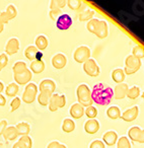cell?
<instances>
[{
    "mask_svg": "<svg viewBox=\"0 0 144 148\" xmlns=\"http://www.w3.org/2000/svg\"><path fill=\"white\" fill-rule=\"evenodd\" d=\"M84 111H85L84 107H82L80 103H73L70 107L69 114L73 119H80L84 115Z\"/></svg>",
    "mask_w": 144,
    "mask_h": 148,
    "instance_id": "cell-16",
    "label": "cell"
},
{
    "mask_svg": "<svg viewBox=\"0 0 144 148\" xmlns=\"http://www.w3.org/2000/svg\"><path fill=\"white\" fill-rule=\"evenodd\" d=\"M89 148H106V144L101 140H95L91 143Z\"/></svg>",
    "mask_w": 144,
    "mask_h": 148,
    "instance_id": "cell-42",
    "label": "cell"
},
{
    "mask_svg": "<svg viewBox=\"0 0 144 148\" xmlns=\"http://www.w3.org/2000/svg\"><path fill=\"white\" fill-rule=\"evenodd\" d=\"M138 115H139V108L135 106V107H132L130 109L126 110L121 115V118L125 122H132L135 119H137Z\"/></svg>",
    "mask_w": 144,
    "mask_h": 148,
    "instance_id": "cell-14",
    "label": "cell"
},
{
    "mask_svg": "<svg viewBox=\"0 0 144 148\" xmlns=\"http://www.w3.org/2000/svg\"><path fill=\"white\" fill-rule=\"evenodd\" d=\"M84 114L86 115V117L88 118L89 120L95 119V118L97 116V108H95L93 106H91V107H88V108L85 109Z\"/></svg>",
    "mask_w": 144,
    "mask_h": 148,
    "instance_id": "cell-38",
    "label": "cell"
},
{
    "mask_svg": "<svg viewBox=\"0 0 144 148\" xmlns=\"http://www.w3.org/2000/svg\"><path fill=\"white\" fill-rule=\"evenodd\" d=\"M38 90L39 87L37 86V84L34 82H29V84H27L25 88V91L23 93V101L25 103H32L36 101L38 97Z\"/></svg>",
    "mask_w": 144,
    "mask_h": 148,
    "instance_id": "cell-5",
    "label": "cell"
},
{
    "mask_svg": "<svg viewBox=\"0 0 144 148\" xmlns=\"http://www.w3.org/2000/svg\"><path fill=\"white\" fill-rule=\"evenodd\" d=\"M76 95L78 103H80L82 107L88 108L93 106V97H91V90L89 89L88 85L84 84V83L79 84L76 89Z\"/></svg>",
    "mask_w": 144,
    "mask_h": 148,
    "instance_id": "cell-3",
    "label": "cell"
},
{
    "mask_svg": "<svg viewBox=\"0 0 144 148\" xmlns=\"http://www.w3.org/2000/svg\"><path fill=\"white\" fill-rule=\"evenodd\" d=\"M3 29H4V25H3L2 23H0V34L2 33Z\"/></svg>",
    "mask_w": 144,
    "mask_h": 148,
    "instance_id": "cell-51",
    "label": "cell"
},
{
    "mask_svg": "<svg viewBox=\"0 0 144 148\" xmlns=\"http://www.w3.org/2000/svg\"><path fill=\"white\" fill-rule=\"evenodd\" d=\"M52 97V93L48 92V91H40V95H38V103L41 106H49L50 99Z\"/></svg>",
    "mask_w": 144,
    "mask_h": 148,
    "instance_id": "cell-25",
    "label": "cell"
},
{
    "mask_svg": "<svg viewBox=\"0 0 144 148\" xmlns=\"http://www.w3.org/2000/svg\"><path fill=\"white\" fill-rule=\"evenodd\" d=\"M141 128L138 127V126H133L129 129L128 131V135H129V138L132 140V141L137 142L138 138H139V135L141 133Z\"/></svg>",
    "mask_w": 144,
    "mask_h": 148,
    "instance_id": "cell-30",
    "label": "cell"
},
{
    "mask_svg": "<svg viewBox=\"0 0 144 148\" xmlns=\"http://www.w3.org/2000/svg\"><path fill=\"white\" fill-rule=\"evenodd\" d=\"M67 5L65 0H52L50 2V9H61Z\"/></svg>",
    "mask_w": 144,
    "mask_h": 148,
    "instance_id": "cell-33",
    "label": "cell"
},
{
    "mask_svg": "<svg viewBox=\"0 0 144 148\" xmlns=\"http://www.w3.org/2000/svg\"><path fill=\"white\" fill-rule=\"evenodd\" d=\"M19 50V41L16 38H11L5 46V54L6 55H14Z\"/></svg>",
    "mask_w": 144,
    "mask_h": 148,
    "instance_id": "cell-13",
    "label": "cell"
},
{
    "mask_svg": "<svg viewBox=\"0 0 144 148\" xmlns=\"http://www.w3.org/2000/svg\"><path fill=\"white\" fill-rule=\"evenodd\" d=\"M6 103V99H5L4 95H0V107H3Z\"/></svg>",
    "mask_w": 144,
    "mask_h": 148,
    "instance_id": "cell-48",
    "label": "cell"
},
{
    "mask_svg": "<svg viewBox=\"0 0 144 148\" xmlns=\"http://www.w3.org/2000/svg\"><path fill=\"white\" fill-rule=\"evenodd\" d=\"M107 116L112 120H117L121 118V110H120L119 107L112 106L107 110Z\"/></svg>",
    "mask_w": 144,
    "mask_h": 148,
    "instance_id": "cell-27",
    "label": "cell"
},
{
    "mask_svg": "<svg viewBox=\"0 0 144 148\" xmlns=\"http://www.w3.org/2000/svg\"><path fill=\"white\" fill-rule=\"evenodd\" d=\"M139 95H140V88L138 86H136V85H134V86L130 87V88L128 89L127 97H129L130 99H137Z\"/></svg>",
    "mask_w": 144,
    "mask_h": 148,
    "instance_id": "cell-32",
    "label": "cell"
},
{
    "mask_svg": "<svg viewBox=\"0 0 144 148\" xmlns=\"http://www.w3.org/2000/svg\"><path fill=\"white\" fill-rule=\"evenodd\" d=\"M8 21H9V18H8V16H7L6 12H5V11L0 12V23H2L3 25H5V23H8Z\"/></svg>",
    "mask_w": 144,
    "mask_h": 148,
    "instance_id": "cell-44",
    "label": "cell"
},
{
    "mask_svg": "<svg viewBox=\"0 0 144 148\" xmlns=\"http://www.w3.org/2000/svg\"><path fill=\"white\" fill-rule=\"evenodd\" d=\"M16 130L19 132V135L21 136H25V135H29V133L31 132V126H29V123L27 122H21L19 123L16 126Z\"/></svg>",
    "mask_w": 144,
    "mask_h": 148,
    "instance_id": "cell-26",
    "label": "cell"
},
{
    "mask_svg": "<svg viewBox=\"0 0 144 148\" xmlns=\"http://www.w3.org/2000/svg\"><path fill=\"white\" fill-rule=\"evenodd\" d=\"M125 76L126 74L124 72V69H121V68H117L112 72V78L118 84L123 83V81L125 80Z\"/></svg>",
    "mask_w": 144,
    "mask_h": 148,
    "instance_id": "cell-21",
    "label": "cell"
},
{
    "mask_svg": "<svg viewBox=\"0 0 144 148\" xmlns=\"http://www.w3.org/2000/svg\"><path fill=\"white\" fill-rule=\"evenodd\" d=\"M132 55L135 56L138 59L144 58V48L142 46H135L132 50Z\"/></svg>",
    "mask_w": 144,
    "mask_h": 148,
    "instance_id": "cell-37",
    "label": "cell"
},
{
    "mask_svg": "<svg viewBox=\"0 0 144 148\" xmlns=\"http://www.w3.org/2000/svg\"><path fill=\"white\" fill-rule=\"evenodd\" d=\"M19 132L16 130V127L14 126H9L5 129L4 133H3V137L6 141H13L19 137Z\"/></svg>",
    "mask_w": 144,
    "mask_h": 148,
    "instance_id": "cell-20",
    "label": "cell"
},
{
    "mask_svg": "<svg viewBox=\"0 0 144 148\" xmlns=\"http://www.w3.org/2000/svg\"><path fill=\"white\" fill-rule=\"evenodd\" d=\"M66 64H67V58L64 54L58 53L52 58V65L55 69H63L66 66Z\"/></svg>",
    "mask_w": 144,
    "mask_h": 148,
    "instance_id": "cell-12",
    "label": "cell"
},
{
    "mask_svg": "<svg viewBox=\"0 0 144 148\" xmlns=\"http://www.w3.org/2000/svg\"><path fill=\"white\" fill-rule=\"evenodd\" d=\"M117 148H131V143H130L128 137L123 136V137H121L120 139H118Z\"/></svg>",
    "mask_w": 144,
    "mask_h": 148,
    "instance_id": "cell-34",
    "label": "cell"
},
{
    "mask_svg": "<svg viewBox=\"0 0 144 148\" xmlns=\"http://www.w3.org/2000/svg\"><path fill=\"white\" fill-rule=\"evenodd\" d=\"M58 148H67V147H66V145H64V144L60 143V145H59V147H58Z\"/></svg>",
    "mask_w": 144,
    "mask_h": 148,
    "instance_id": "cell-52",
    "label": "cell"
},
{
    "mask_svg": "<svg viewBox=\"0 0 144 148\" xmlns=\"http://www.w3.org/2000/svg\"><path fill=\"white\" fill-rule=\"evenodd\" d=\"M103 142L106 145L113 146L118 142V134L115 131H108L103 135Z\"/></svg>",
    "mask_w": 144,
    "mask_h": 148,
    "instance_id": "cell-19",
    "label": "cell"
},
{
    "mask_svg": "<svg viewBox=\"0 0 144 148\" xmlns=\"http://www.w3.org/2000/svg\"><path fill=\"white\" fill-rule=\"evenodd\" d=\"M19 142H21V143L23 144L25 148H32L33 147V140H32V138L29 137V135L21 136Z\"/></svg>",
    "mask_w": 144,
    "mask_h": 148,
    "instance_id": "cell-36",
    "label": "cell"
},
{
    "mask_svg": "<svg viewBox=\"0 0 144 148\" xmlns=\"http://www.w3.org/2000/svg\"><path fill=\"white\" fill-rule=\"evenodd\" d=\"M83 70L85 73L91 77H97L99 75V66L97 65V63L95 62V60L93 59H88L86 62L83 63Z\"/></svg>",
    "mask_w": 144,
    "mask_h": 148,
    "instance_id": "cell-8",
    "label": "cell"
},
{
    "mask_svg": "<svg viewBox=\"0 0 144 148\" xmlns=\"http://www.w3.org/2000/svg\"><path fill=\"white\" fill-rule=\"evenodd\" d=\"M3 89H4V84H3L2 81H0V95H1V92L3 91Z\"/></svg>",
    "mask_w": 144,
    "mask_h": 148,
    "instance_id": "cell-50",
    "label": "cell"
},
{
    "mask_svg": "<svg viewBox=\"0 0 144 148\" xmlns=\"http://www.w3.org/2000/svg\"><path fill=\"white\" fill-rule=\"evenodd\" d=\"M95 10L89 8H84L79 12L78 18L80 21H89L91 19H93V15H95Z\"/></svg>",
    "mask_w": 144,
    "mask_h": 148,
    "instance_id": "cell-22",
    "label": "cell"
},
{
    "mask_svg": "<svg viewBox=\"0 0 144 148\" xmlns=\"http://www.w3.org/2000/svg\"><path fill=\"white\" fill-rule=\"evenodd\" d=\"M61 14H62L61 9H50L49 16L52 21H57L58 17H59Z\"/></svg>",
    "mask_w": 144,
    "mask_h": 148,
    "instance_id": "cell-41",
    "label": "cell"
},
{
    "mask_svg": "<svg viewBox=\"0 0 144 148\" xmlns=\"http://www.w3.org/2000/svg\"><path fill=\"white\" fill-rule=\"evenodd\" d=\"M13 78H14V80H15V83H17L19 85L29 84V81L33 78V72L29 69H27L25 71H23V73L13 74Z\"/></svg>",
    "mask_w": 144,
    "mask_h": 148,
    "instance_id": "cell-10",
    "label": "cell"
},
{
    "mask_svg": "<svg viewBox=\"0 0 144 148\" xmlns=\"http://www.w3.org/2000/svg\"><path fill=\"white\" fill-rule=\"evenodd\" d=\"M12 148H25V147L23 145V144L21 143V142L17 141L16 143H14V145L12 146Z\"/></svg>",
    "mask_w": 144,
    "mask_h": 148,
    "instance_id": "cell-49",
    "label": "cell"
},
{
    "mask_svg": "<svg viewBox=\"0 0 144 148\" xmlns=\"http://www.w3.org/2000/svg\"><path fill=\"white\" fill-rule=\"evenodd\" d=\"M67 5L72 10H78L82 6V3L79 0H69V1H67Z\"/></svg>",
    "mask_w": 144,
    "mask_h": 148,
    "instance_id": "cell-39",
    "label": "cell"
},
{
    "mask_svg": "<svg viewBox=\"0 0 144 148\" xmlns=\"http://www.w3.org/2000/svg\"><path fill=\"white\" fill-rule=\"evenodd\" d=\"M93 103L99 106H108L114 97V91L110 85L105 83H97L91 90Z\"/></svg>",
    "mask_w": 144,
    "mask_h": 148,
    "instance_id": "cell-1",
    "label": "cell"
},
{
    "mask_svg": "<svg viewBox=\"0 0 144 148\" xmlns=\"http://www.w3.org/2000/svg\"><path fill=\"white\" fill-rule=\"evenodd\" d=\"M19 90V84L15 82H11L7 85L6 89H5V93H6L7 97H16Z\"/></svg>",
    "mask_w": 144,
    "mask_h": 148,
    "instance_id": "cell-29",
    "label": "cell"
},
{
    "mask_svg": "<svg viewBox=\"0 0 144 148\" xmlns=\"http://www.w3.org/2000/svg\"><path fill=\"white\" fill-rule=\"evenodd\" d=\"M25 56L29 60V61H35V60H42L41 58L43 57V54L38 50L36 46H29L25 50Z\"/></svg>",
    "mask_w": 144,
    "mask_h": 148,
    "instance_id": "cell-11",
    "label": "cell"
},
{
    "mask_svg": "<svg viewBox=\"0 0 144 148\" xmlns=\"http://www.w3.org/2000/svg\"><path fill=\"white\" fill-rule=\"evenodd\" d=\"M5 12H6L7 16H8V18H9V21H11V19H13V18H15V17H16L17 9L15 8L14 5L10 4V5H8V6H7L6 9H5Z\"/></svg>",
    "mask_w": 144,
    "mask_h": 148,
    "instance_id": "cell-35",
    "label": "cell"
},
{
    "mask_svg": "<svg viewBox=\"0 0 144 148\" xmlns=\"http://www.w3.org/2000/svg\"><path fill=\"white\" fill-rule=\"evenodd\" d=\"M62 130L65 133H71L75 130V123L72 119H64L62 123Z\"/></svg>",
    "mask_w": 144,
    "mask_h": 148,
    "instance_id": "cell-28",
    "label": "cell"
},
{
    "mask_svg": "<svg viewBox=\"0 0 144 148\" xmlns=\"http://www.w3.org/2000/svg\"><path fill=\"white\" fill-rule=\"evenodd\" d=\"M141 67V60L136 58L133 55H129L126 57L125 60V68H124V72L125 74L131 75L138 71Z\"/></svg>",
    "mask_w": 144,
    "mask_h": 148,
    "instance_id": "cell-4",
    "label": "cell"
},
{
    "mask_svg": "<svg viewBox=\"0 0 144 148\" xmlns=\"http://www.w3.org/2000/svg\"><path fill=\"white\" fill-rule=\"evenodd\" d=\"M128 89H129V86L126 83H120V84H117L114 89V99H123L124 97H127V92Z\"/></svg>",
    "mask_w": 144,
    "mask_h": 148,
    "instance_id": "cell-15",
    "label": "cell"
},
{
    "mask_svg": "<svg viewBox=\"0 0 144 148\" xmlns=\"http://www.w3.org/2000/svg\"><path fill=\"white\" fill-rule=\"evenodd\" d=\"M72 23H73L72 17L67 13H62L56 21V27L60 31H67L71 27Z\"/></svg>",
    "mask_w": 144,
    "mask_h": 148,
    "instance_id": "cell-9",
    "label": "cell"
},
{
    "mask_svg": "<svg viewBox=\"0 0 144 148\" xmlns=\"http://www.w3.org/2000/svg\"><path fill=\"white\" fill-rule=\"evenodd\" d=\"M3 69V67H2V66H1V64H0V71H1V70H2Z\"/></svg>",
    "mask_w": 144,
    "mask_h": 148,
    "instance_id": "cell-53",
    "label": "cell"
},
{
    "mask_svg": "<svg viewBox=\"0 0 144 148\" xmlns=\"http://www.w3.org/2000/svg\"><path fill=\"white\" fill-rule=\"evenodd\" d=\"M60 145V142L58 141H52L51 143H49V145L47 146V148H58Z\"/></svg>",
    "mask_w": 144,
    "mask_h": 148,
    "instance_id": "cell-46",
    "label": "cell"
},
{
    "mask_svg": "<svg viewBox=\"0 0 144 148\" xmlns=\"http://www.w3.org/2000/svg\"><path fill=\"white\" fill-rule=\"evenodd\" d=\"M66 105V97L65 95H58L53 93L49 101V110L51 112H56L58 109H62Z\"/></svg>",
    "mask_w": 144,
    "mask_h": 148,
    "instance_id": "cell-6",
    "label": "cell"
},
{
    "mask_svg": "<svg viewBox=\"0 0 144 148\" xmlns=\"http://www.w3.org/2000/svg\"><path fill=\"white\" fill-rule=\"evenodd\" d=\"M35 44H36V47L38 48L39 51H43V50L47 49L48 45H49V42H48V39L45 36L40 35V36H38L37 39H36Z\"/></svg>",
    "mask_w": 144,
    "mask_h": 148,
    "instance_id": "cell-24",
    "label": "cell"
},
{
    "mask_svg": "<svg viewBox=\"0 0 144 148\" xmlns=\"http://www.w3.org/2000/svg\"><path fill=\"white\" fill-rule=\"evenodd\" d=\"M99 130V122L95 119H91L85 122L84 124V131L87 134H95Z\"/></svg>",
    "mask_w": 144,
    "mask_h": 148,
    "instance_id": "cell-17",
    "label": "cell"
},
{
    "mask_svg": "<svg viewBox=\"0 0 144 148\" xmlns=\"http://www.w3.org/2000/svg\"><path fill=\"white\" fill-rule=\"evenodd\" d=\"M6 128H7V121H5V120L0 121V135H3Z\"/></svg>",
    "mask_w": 144,
    "mask_h": 148,
    "instance_id": "cell-45",
    "label": "cell"
},
{
    "mask_svg": "<svg viewBox=\"0 0 144 148\" xmlns=\"http://www.w3.org/2000/svg\"><path fill=\"white\" fill-rule=\"evenodd\" d=\"M39 89H40V91H48V92L53 95L56 89V83H55V81H53L52 79H44V80L41 81V83H40Z\"/></svg>",
    "mask_w": 144,
    "mask_h": 148,
    "instance_id": "cell-18",
    "label": "cell"
},
{
    "mask_svg": "<svg viewBox=\"0 0 144 148\" xmlns=\"http://www.w3.org/2000/svg\"><path fill=\"white\" fill-rule=\"evenodd\" d=\"M7 63H8V57H7L6 54H1L0 55V64L3 68L5 66H7Z\"/></svg>",
    "mask_w": 144,
    "mask_h": 148,
    "instance_id": "cell-43",
    "label": "cell"
},
{
    "mask_svg": "<svg viewBox=\"0 0 144 148\" xmlns=\"http://www.w3.org/2000/svg\"><path fill=\"white\" fill-rule=\"evenodd\" d=\"M21 99L19 97H15L14 99L11 101L10 103V109H11V112H14L21 107Z\"/></svg>",
    "mask_w": 144,
    "mask_h": 148,
    "instance_id": "cell-40",
    "label": "cell"
},
{
    "mask_svg": "<svg viewBox=\"0 0 144 148\" xmlns=\"http://www.w3.org/2000/svg\"><path fill=\"white\" fill-rule=\"evenodd\" d=\"M27 69V63L23 61H17L14 63L12 67V70H13V74H19V73H23V71Z\"/></svg>",
    "mask_w": 144,
    "mask_h": 148,
    "instance_id": "cell-31",
    "label": "cell"
},
{
    "mask_svg": "<svg viewBox=\"0 0 144 148\" xmlns=\"http://www.w3.org/2000/svg\"><path fill=\"white\" fill-rule=\"evenodd\" d=\"M142 95V99H143V101H144V92H143V93H142V95Z\"/></svg>",
    "mask_w": 144,
    "mask_h": 148,
    "instance_id": "cell-54",
    "label": "cell"
},
{
    "mask_svg": "<svg viewBox=\"0 0 144 148\" xmlns=\"http://www.w3.org/2000/svg\"><path fill=\"white\" fill-rule=\"evenodd\" d=\"M137 142L138 143H144V130H141V133H140Z\"/></svg>",
    "mask_w": 144,
    "mask_h": 148,
    "instance_id": "cell-47",
    "label": "cell"
},
{
    "mask_svg": "<svg viewBox=\"0 0 144 148\" xmlns=\"http://www.w3.org/2000/svg\"><path fill=\"white\" fill-rule=\"evenodd\" d=\"M86 29L89 33L95 35L99 39H105L108 37L109 34V27L108 23L104 19H97V18H93L89 21H87Z\"/></svg>",
    "mask_w": 144,
    "mask_h": 148,
    "instance_id": "cell-2",
    "label": "cell"
},
{
    "mask_svg": "<svg viewBox=\"0 0 144 148\" xmlns=\"http://www.w3.org/2000/svg\"><path fill=\"white\" fill-rule=\"evenodd\" d=\"M73 58L77 63H84L91 59V49L87 46H80L74 51Z\"/></svg>",
    "mask_w": 144,
    "mask_h": 148,
    "instance_id": "cell-7",
    "label": "cell"
},
{
    "mask_svg": "<svg viewBox=\"0 0 144 148\" xmlns=\"http://www.w3.org/2000/svg\"><path fill=\"white\" fill-rule=\"evenodd\" d=\"M45 70V63L43 60H35L31 63V71L34 73H42Z\"/></svg>",
    "mask_w": 144,
    "mask_h": 148,
    "instance_id": "cell-23",
    "label": "cell"
}]
</instances>
